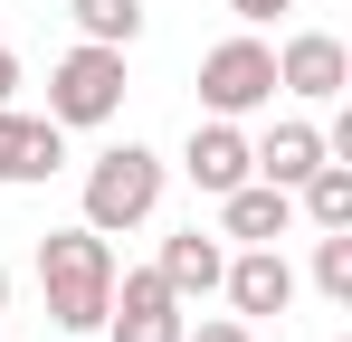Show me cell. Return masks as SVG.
Here are the masks:
<instances>
[{"label":"cell","mask_w":352,"mask_h":342,"mask_svg":"<svg viewBox=\"0 0 352 342\" xmlns=\"http://www.w3.org/2000/svg\"><path fill=\"white\" fill-rule=\"evenodd\" d=\"M38 285H48V323L96 333L105 304H115V247H105L86 219H76V228H48V238H38Z\"/></svg>","instance_id":"obj_1"},{"label":"cell","mask_w":352,"mask_h":342,"mask_svg":"<svg viewBox=\"0 0 352 342\" xmlns=\"http://www.w3.org/2000/svg\"><path fill=\"white\" fill-rule=\"evenodd\" d=\"M153 209H162V152L115 143V152L86 162V228L96 238H124V228H143Z\"/></svg>","instance_id":"obj_2"},{"label":"cell","mask_w":352,"mask_h":342,"mask_svg":"<svg viewBox=\"0 0 352 342\" xmlns=\"http://www.w3.org/2000/svg\"><path fill=\"white\" fill-rule=\"evenodd\" d=\"M115 105H124V48L76 38V48L48 67V124H105Z\"/></svg>","instance_id":"obj_3"},{"label":"cell","mask_w":352,"mask_h":342,"mask_svg":"<svg viewBox=\"0 0 352 342\" xmlns=\"http://www.w3.org/2000/svg\"><path fill=\"white\" fill-rule=\"evenodd\" d=\"M200 105L210 114H257V105H276V48L267 38H219V48L200 57Z\"/></svg>","instance_id":"obj_4"},{"label":"cell","mask_w":352,"mask_h":342,"mask_svg":"<svg viewBox=\"0 0 352 342\" xmlns=\"http://www.w3.org/2000/svg\"><path fill=\"white\" fill-rule=\"evenodd\" d=\"M276 86H286V95H305V105H333V95L352 86L343 38H333V29H295L286 48H276Z\"/></svg>","instance_id":"obj_5"},{"label":"cell","mask_w":352,"mask_h":342,"mask_svg":"<svg viewBox=\"0 0 352 342\" xmlns=\"http://www.w3.org/2000/svg\"><path fill=\"white\" fill-rule=\"evenodd\" d=\"M105 323H115V342H181V295L153 276V266H133V276H115Z\"/></svg>","instance_id":"obj_6"},{"label":"cell","mask_w":352,"mask_h":342,"mask_svg":"<svg viewBox=\"0 0 352 342\" xmlns=\"http://www.w3.org/2000/svg\"><path fill=\"white\" fill-rule=\"evenodd\" d=\"M58 162H67V124H48V114H10V105H0V190L48 181Z\"/></svg>","instance_id":"obj_7"},{"label":"cell","mask_w":352,"mask_h":342,"mask_svg":"<svg viewBox=\"0 0 352 342\" xmlns=\"http://www.w3.org/2000/svg\"><path fill=\"white\" fill-rule=\"evenodd\" d=\"M295 228V190H276V181H238V190H219V238H238V247H276Z\"/></svg>","instance_id":"obj_8"},{"label":"cell","mask_w":352,"mask_h":342,"mask_svg":"<svg viewBox=\"0 0 352 342\" xmlns=\"http://www.w3.org/2000/svg\"><path fill=\"white\" fill-rule=\"evenodd\" d=\"M219 285H229L238 323H257V314H286V304H295V266L276 257V247H238L229 266H219Z\"/></svg>","instance_id":"obj_9"},{"label":"cell","mask_w":352,"mask_h":342,"mask_svg":"<svg viewBox=\"0 0 352 342\" xmlns=\"http://www.w3.org/2000/svg\"><path fill=\"white\" fill-rule=\"evenodd\" d=\"M219 266H229V247H219L210 228H172V238H162V257H153V276L172 285L181 304H190V295H219Z\"/></svg>","instance_id":"obj_10"},{"label":"cell","mask_w":352,"mask_h":342,"mask_svg":"<svg viewBox=\"0 0 352 342\" xmlns=\"http://www.w3.org/2000/svg\"><path fill=\"white\" fill-rule=\"evenodd\" d=\"M181 171L219 200V190H238L248 181V133H238L229 114H210V124H190V152H181Z\"/></svg>","instance_id":"obj_11"},{"label":"cell","mask_w":352,"mask_h":342,"mask_svg":"<svg viewBox=\"0 0 352 342\" xmlns=\"http://www.w3.org/2000/svg\"><path fill=\"white\" fill-rule=\"evenodd\" d=\"M314 162H324V133H314V124H276L267 143H248V171H257V181H276V190H295Z\"/></svg>","instance_id":"obj_12"},{"label":"cell","mask_w":352,"mask_h":342,"mask_svg":"<svg viewBox=\"0 0 352 342\" xmlns=\"http://www.w3.org/2000/svg\"><path fill=\"white\" fill-rule=\"evenodd\" d=\"M295 209H305L314 228H352V171L343 162H314L305 181H295Z\"/></svg>","instance_id":"obj_13"},{"label":"cell","mask_w":352,"mask_h":342,"mask_svg":"<svg viewBox=\"0 0 352 342\" xmlns=\"http://www.w3.org/2000/svg\"><path fill=\"white\" fill-rule=\"evenodd\" d=\"M67 19H76V38H96V48H133V38H143V0H67Z\"/></svg>","instance_id":"obj_14"},{"label":"cell","mask_w":352,"mask_h":342,"mask_svg":"<svg viewBox=\"0 0 352 342\" xmlns=\"http://www.w3.org/2000/svg\"><path fill=\"white\" fill-rule=\"evenodd\" d=\"M314 285H324L333 304H352V228H324V238H314Z\"/></svg>","instance_id":"obj_15"},{"label":"cell","mask_w":352,"mask_h":342,"mask_svg":"<svg viewBox=\"0 0 352 342\" xmlns=\"http://www.w3.org/2000/svg\"><path fill=\"white\" fill-rule=\"evenodd\" d=\"M181 342H257L238 314H210V323H181Z\"/></svg>","instance_id":"obj_16"},{"label":"cell","mask_w":352,"mask_h":342,"mask_svg":"<svg viewBox=\"0 0 352 342\" xmlns=\"http://www.w3.org/2000/svg\"><path fill=\"white\" fill-rule=\"evenodd\" d=\"M229 10H238V19H248V29H267V19H286L295 0H229Z\"/></svg>","instance_id":"obj_17"},{"label":"cell","mask_w":352,"mask_h":342,"mask_svg":"<svg viewBox=\"0 0 352 342\" xmlns=\"http://www.w3.org/2000/svg\"><path fill=\"white\" fill-rule=\"evenodd\" d=\"M10 95H19V57L0 48V105H10Z\"/></svg>","instance_id":"obj_18"},{"label":"cell","mask_w":352,"mask_h":342,"mask_svg":"<svg viewBox=\"0 0 352 342\" xmlns=\"http://www.w3.org/2000/svg\"><path fill=\"white\" fill-rule=\"evenodd\" d=\"M0 304H10V266H0Z\"/></svg>","instance_id":"obj_19"}]
</instances>
